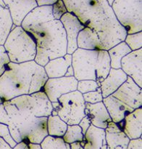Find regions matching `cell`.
<instances>
[{"label":"cell","instance_id":"cell-29","mask_svg":"<svg viewBox=\"0 0 142 149\" xmlns=\"http://www.w3.org/2000/svg\"><path fill=\"white\" fill-rule=\"evenodd\" d=\"M99 87V84L97 81L91 79L80 80L78 81V84H77V90L81 94L96 91Z\"/></svg>","mask_w":142,"mask_h":149},{"label":"cell","instance_id":"cell-9","mask_svg":"<svg viewBox=\"0 0 142 149\" xmlns=\"http://www.w3.org/2000/svg\"><path fill=\"white\" fill-rule=\"evenodd\" d=\"M78 80L75 77H62L48 78L43 85V90L51 103L57 102L62 95L77 90Z\"/></svg>","mask_w":142,"mask_h":149},{"label":"cell","instance_id":"cell-30","mask_svg":"<svg viewBox=\"0 0 142 149\" xmlns=\"http://www.w3.org/2000/svg\"><path fill=\"white\" fill-rule=\"evenodd\" d=\"M82 95L85 103H91V104L101 102L103 100V98H104L102 96V94H101L100 87L98 90H96V91L89 92V93H84V94Z\"/></svg>","mask_w":142,"mask_h":149},{"label":"cell","instance_id":"cell-42","mask_svg":"<svg viewBox=\"0 0 142 149\" xmlns=\"http://www.w3.org/2000/svg\"><path fill=\"white\" fill-rule=\"evenodd\" d=\"M0 6H1V7L7 8V7H6L5 4H4V1H3V0H0Z\"/></svg>","mask_w":142,"mask_h":149},{"label":"cell","instance_id":"cell-21","mask_svg":"<svg viewBox=\"0 0 142 149\" xmlns=\"http://www.w3.org/2000/svg\"><path fill=\"white\" fill-rule=\"evenodd\" d=\"M84 149H107L105 130L91 125L84 135Z\"/></svg>","mask_w":142,"mask_h":149},{"label":"cell","instance_id":"cell-31","mask_svg":"<svg viewBox=\"0 0 142 149\" xmlns=\"http://www.w3.org/2000/svg\"><path fill=\"white\" fill-rule=\"evenodd\" d=\"M0 138H2L12 148L17 145V143L14 141V140L12 137L10 130H9L8 126L7 125L0 123Z\"/></svg>","mask_w":142,"mask_h":149},{"label":"cell","instance_id":"cell-18","mask_svg":"<svg viewBox=\"0 0 142 149\" xmlns=\"http://www.w3.org/2000/svg\"><path fill=\"white\" fill-rule=\"evenodd\" d=\"M102 102L108 111L112 122L116 124L122 122L128 114L134 110L112 95L103 98Z\"/></svg>","mask_w":142,"mask_h":149},{"label":"cell","instance_id":"cell-8","mask_svg":"<svg viewBox=\"0 0 142 149\" xmlns=\"http://www.w3.org/2000/svg\"><path fill=\"white\" fill-rule=\"evenodd\" d=\"M59 106L52 115H58L68 125H78L85 116V101L78 90L62 95L58 99Z\"/></svg>","mask_w":142,"mask_h":149},{"label":"cell","instance_id":"cell-17","mask_svg":"<svg viewBox=\"0 0 142 149\" xmlns=\"http://www.w3.org/2000/svg\"><path fill=\"white\" fill-rule=\"evenodd\" d=\"M127 78L128 76L121 68H110L107 77L99 83L103 97L104 98L112 95L126 81Z\"/></svg>","mask_w":142,"mask_h":149},{"label":"cell","instance_id":"cell-26","mask_svg":"<svg viewBox=\"0 0 142 149\" xmlns=\"http://www.w3.org/2000/svg\"><path fill=\"white\" fill-rule=\"evenodd\" d=\"M62 139L68 144L74 142H81V141H85L82 130L78 125H68L66 132L62 136Z\"/></svg>","mask_w":142,"mask_h":149},{"label":"cell","instance_id":"cell-12","mask_svg":"<svg viewBox=\"0 0 142 149\" xmlns=\"http://www.w3.org/2000/svg\"><path fill=\"white\" fill-rule=\"evenodd\" d=\"M142 49L131 51L121 60V69L142 88Z\"/></svg>","mask_w":142,"mask_h":149},{"label":"cell","instance_id":"cell-28","mask_svg":"<svg viewBox=\"0 0 142 149\" xmlns=\"http://www.w3.org/2000/svg\"><path fill=\"white\" fill-rule=\"evenodd\" d=\"M142 31L126 35L124 42L127 44L131 51L137 50L142 48Z\"/></svg>","mask_w":142,"mask_h":149},{"label":"cell","instance_id":"cell-7","mask_svg":"<svg viewBox=\"0 0 142 149\" xmlns=\"http://www.w3.org/2000/svg\"><path fill=\"white\" fill-rule=\"evenodd\" d=\"M142 0H114V14L127 34L142 31Z\"/></svg>","mask_w":142,"mask_h":149},{"label":"cell","instance_id":"cell-24","mask_svg":"<svg viewBox=\"0 0 142 149\" xmlns=\"http://www.w3.org/2000/svg\"><path fill=\"white\" fill-rule=\"evenodd\" d=\"M67 127L68 125L58 115H50L47 117L48 135L62 138Z\"/></svg>","mask_w":142,"mask_h":149},{"label":"cell","instance_id":"cell-14","mask_svg":"<svg viewBox=\"0 0 142 149\" xmlns=\"http://www.w3.org/2000/svg\"><path fill=\"white\" fill-rule=\"evenodd\" d=\"M142 109H134L117 125L130 140L141 138Z\"/></svg>","mask_w":142,"mask_h":149},{"label":"cell","instance_id":"cell-20","mask_svg":"<svg viewBox=\"0 0 142 149\" xmlns=\"http://www.w3.org/2000/svg\"><path fill=\"white\" fill-rule=\"evenodd\" d=\"M72 65V55L66 54L63 57L49 61L43 66L48 78H58L65 77L67 69Z\"/></svg>","mask_w":142,"mask_h":149},{"label":"cell","instance_id":"cell-25","mask_svg":"<svg viewBox=\"0 0 142 149\" xmlns=\"http://www.w3.org/2000/svg\"><path fill=\"white\" fill-rule=\"evenodd\" d=\"M12 25L9 10L0 6V45H4Z\"/></svg>","mask_w":142,"mask_h":149},{"label":"cell","instance_id":"cell-13","mask_svg":"<svg viewBox=\"0 0 142 149\" xmlns=\"http://www.w3.org/2000/svg\"><path fill=\"white\" fill-rule=\"evenodd\" d=\"M9 10L13 24L20 26L23 19L37 7L36 0H3Z\"/></svg>","mask_w":142,"mask_h":149},{"label":"cell","instance_id":"cell-40","mask_svg":"<svg viewBox=\"0 0 142 149\" xmlns=\"http://www.w3.org/2000/svg\"><path fill=\"white\" fill-rule=\"evenodd\" d=\"M0 149H13L7 143H6L1 138H0Z\"/></svg>","mask_w":142,"mask_h":149},{"label":"cell","instance_id":"cell-22","mask_svg":"<svg viewBox=\"0 0 142 149\" xmlns=\"http://www.w3.org/2000/svg\"><path fill=\"white\" fill-rule=\"evenodd\" d=\"M77 45L78 48L83 49H102L97 33L88 27H85L79 32L77 37Z\"/></svg>","mask_w":142,"mask_h":149},{"label":"cell","instance_id":"cell-32","mask_svg":"<svg viewBox=\"0 0 142 149\" xmlns=\"http://www.w3.org/2000/svg\"><path fill=\"white\" fill-rule=\"evenodd\" d=\"M67 12L68 10L62 0H57V1L52 5V15L54 20H60L61 17Z\"/></svg>","mask_w":142,"mask_h":149},{"label":"cell","instance_id":"cell-44","mask_svg":"<svg viewBox=\"0 0 142 149\" xmlns=\"http://www.w3.org/2000/svg\"><path fill=\"white\" fill-rule=\"evenodd\" d=\"M1 103H3V100H2V99H1V95H0V104H1Z\"/></svg>","mask_w":142,"mask_h":149},{"label":"cell","instance_id":"cell-5","mask_svg":"<svg viewBox=\"0 0 142 149\" xmlns=\"http://www.w3.org/2000/svg\"><path fill=\"white\" fill-rule=\"evenodd\" d=\"M74 77L78 81L91 79L99 84L108 75L110 59L107 50L78 48L72 54Z\"/></svg>","mask_w":142,"mask_h":149},{"label":"cell","instance_id":"cell-43","mask_svg":"<svg viewBox=\"0 0 142 149\" xmlns=\"http://www.w3.org/2000/svg\"><path fill=\"white\" fill-rule=\"evenodd\" d=\"M106 1H107V2H108V4H110V6H112V3H113V1H114V0H106Z\"/></svg>","mask_w":142,"mask_h":149},{"label":"cell","instance_id":"cell-11","mask_svg":"<svg viewBox=\"0 0 142 149\" xmlns=\"http://www.w3.org/2000/svg\"><path fill=\"white\" fill-rule=\"evenodd\" d=\"M65 31L67 38V54L72 55L77 49V37L85 26L81 23L78 17L72 13L67 12L59 20Z\"/></svg>","mask_w":142,"mask_h":149},{"label":"cell","instance_id":"cell-1","mask_svg":"<svg viewBox=\"0 0 142 149\" xmlns=\"http://www.w3.org/2000/svg\"><path fill=\"white\" fill-rule=\"evenodd\" d=\"M3 105L10 119V134L17 143L40 144L47 136V117L53 109L43 90L18 96Z\"/></svg>","mask_w":142,"mask_h":149},{"label":"cell","instance_id":"cell-37","mask_svg":"<svg viewBox=\"0 0 142 149\" xmlns=\"http://www.w3.org/2000/svg\"><path fill=\"white\" fill-rule=\"evenodd\" d=\"M91 125V122H90V119H88V117L87 116H85L78 123V125L80 126V127L82 130V132L83 135H85V133L86 132L87 130L88 129V127H90V125Z\"/></svg>","mask_w":142,"mask_h":149},{"label":"cell","instance_id":"cell-23","mask_svg":"<svg viewBox=\"0 0 142 149\" xmlns=\"http://www.w3.org/2000/svg\"><path fill=\"white\" fill-rule=\"evenodd\" d=\"M131 52L127 44L123 41L107 50L110 59V67L114 69L121 68V60Z\"/></svg>","mask_w":142,"mask_h":149},{"label":"cell","instance_id":"cell-4","mask_svg":"<svg viewBox=\"0 0 142 149\" xmlns=\"http://www.w3.org/2000/svg\"><path fill=\"white\" fill-rule=\"evenodd\" d=\"M24 29L36 42L34 61L39 65L43 67L51 60L67 54L66 33L59 20H52Z\"/></svg>","mask_w":142,"mask_h":149},{"label":"cell","instance_id":"cell-6","mask_svg":"<svg viewBox=\"0 0 142 149\" xmlns=\"http://www.w3.org/2000/svg\"><path fill=\"white\" fill-rule=\"evenodd\" d=\"M4 47L10 62L21 63L34 61L36 55V42L31 35L21 26L12 29Z\"/></svg>","mask_w":142,"mask_h":149},{"label":"cell","instance_id":"cell-16","mask_svg":"<svg viewBox=\"0 0 142 149\" xmlns=\"http://www.w3.org/2000/svg\"><path fill=\"white\" fill-rule=\"evenodd\" d=\"M107 149H126L130 139L119 125L111 122L105 130Z\"/></svg>","mask_w":142,"mask_h":149},{"label":"cell","instance_id":"cell-41","mask_svg":"<svg viewBox=\"0 0 142 149\" xmlns=\"http://www.w3.org/2000/svg\"><path fill=\"white\" fill-rule=\"evenodd\" d=\"M65 77H74V71L72 65H70L67 69V72L65 74Z\"/></svg>","mask_w":142,"mask_h":149},{"label":"cell","instance_id":"cell-39","mask_svg":"<svg viewBox=\"0 0 142 149\" xmlns=\"http://www.w3.org/2000/svg\"><path fill=\"white\" fill-rule=\"evenodd\" d=\"M70 149H84L83 146L81 144V142H74L70 144Z\"/></svg>","mask_w":142,"mask_h":149},{"label":"cell","instance_id":"cell-36","mask_svg":"<svg viewBox=\"0 0 142 149\" xmlns=\"http://www.w3.org/2000/svg\"><path fill=\"white\" fill-rule=\"evenodd\" d=\"M126 149H142V138L130 140Z\"/></svg>","mask_w":142,"mask_h":149},{"label":"cell","instance_id":"cell-33","mask_svg":"<svg viewBox=\"0 0 142 149\" xmlns=\"http://www.w3.org/2000/svg\"><path fill=\"white\" fill-rule=\"evenodd\" d=\"M10 62L4 45H0V77L4 74L7 64Z\"/></svg>","mask_w":142,"mask_h":149},{"label":"cell","instance_id":"cell-2","mask_svg":"<svg viewBox=\"0 0 142 149\" xmlns=\"http://www.w3.org/2000/svg\"><path fill=\"white\" fill-rule=\"evenodd\" d=\"M69 13L75 15L85 27L95 31L102 49L108 50L125 40L127 32L119 23L106 0H62Z\"/></svg>","mask_w":142,"mask_h":149},{"label":"cell","instance_id":"cell-19","mask_svg":"<svg viewBox=\"0 0 142 149\" xmlns=\"http://www.w3.org/2000/svg\"><path fill=\"white\" fill-rule=\"evenodd\" d=\"M52 20H54L52 15V6H37L23 19L21 26L25 29Z\"/></svg>","mask_w":142,"mask_h":149},{"label":"cell","instance_id":"cell-15","mask_svg":"<svg viewBox=\"0 0 142 149\" xmlns=\"http://www.w3.org/2000/svg\"><path fill=\"white\" fill-rule=\"evenodd\" d=\"M85 116L90 119L91 125L98 128L105 130L112 119L102 101L99 103H85Z\"/></svg>","mask_w":142,"mask_h":149},{"label":"cell","instance_id":"cell-3","mask_svg":"<svg viewBox=\"0 0 142 149\" xmlns=\"http://www.w3.org/2000/svg\"><path fill=\"white\" fill-rule=\"evenodd\" d=\"M47 79L43 67L34 61L21 63L10 62L0 77V95L3 103L41 91Z\"/></svg>","mask_w":142,"mask_h":149},{"label":"cell","instance_id":"cell-27","mask_svg":"<svg viewBox=\"0 0 142 149\" xmlns=\"http://www.w3.org/2000/svg\"><path fill=\"white\" fill-rule=\"evenodd\" d=\"M41 149H70V144L64 141L62 138L47 135L40 143Z\"/></svg>","mask_w":142,"mask_h":149},{"label":"cell","instance_id":"cell-34","mask_svg":"<svg viewBox=\"0 0 142 149\" xmlns=\"http://www.w3.org/2000/svg\"><path fill=\"white\" fill-rule=\"evenodd\" d=\"M13 149H41L40 144L31 143L22 141L18 143Z\"/></svg>","mask_w":142,"mask_h":149},{"label":"cell","instance_id":"cell-10","mask_svg":"<svg viewBox=\"0 0 142 149\" xmlns=\"http://www.w3.org/2000/svg\"><path fill=\"white\" fill-rule=\"evenodd\" d=\"M112 95L133 109L142 106L141 87L129 77Z\"/></svg>","mask_w":142,"mask_h":149},{"label":"cell","instance_id":"cell-35","mask_svg":"<svg viewBox=\"0 0 142 149\" xmlns=\"http://www.w3.org/2000/svg\"><path fill=\"white\" fill-rule=\"evenodd\" d=\"M0 123L7 125V126L10 123V119L4 109L3 103L0 104Z\"/></svg>","mask_w":142,"mask_h":149},{"label":"cell","instance_id":"cell-38","mask_svg":"<svg viewBox=\"0 0 142 149\" xmlns=\"http://www.w3.org/2000/svg\"><path fill=\"white\" fill-rule=\"evenodd\" d=\"M37 6H52L57 0H36Z\"/></svg>","mask_w":142,"mask_h":149}]
</instances>
